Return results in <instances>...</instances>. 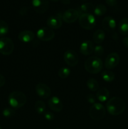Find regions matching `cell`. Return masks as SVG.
I'll use <instances>...</instances> for the list:
<instances>
[{
	"label": "cell",
	"instance_id": "cell-26",
	"mask_svg": "<svg viewBox=\"0 0 128 129\" xmlns=\"http://www.w3.org/2000/svg\"><path fill=\"white\" fill-rule=\"evenodd\" d=\"M9 26L6 21L0 20V37H3L8 33Z\"/></svg>",
	"mask_w": 128,
	"mask_h": 129
},
{
	"label": "cell",
	"instance_id": "cell-1",
	"mask_svg": "<svg viewBox=\"0 0 128 129\" xmlns=\"http://www.w3.org/2000/svg\"><path fill=\"white\" fill-rule=\"evenodd\" d=\"M106 108L109 114L117 116L124 112L125 109V103L122 98L113 97L107 102Z\"/></svg>",
	"mask_w": 128,
	"mask_h": 129
},
{
	"label": "cell",
	"instance_id": "cell-8",
	"mask_svg": "<svg viewBox=\"0 0 128 129\" xmlns=\"http://www.w3.org/2000/svg\"><path fill=\"white\" fill-rule=\"evenodd\" d=\"M120 62V56L116 52H112L109 54L105 59L104 66L108 70L114 69L119 64Z\"/></svg>",
	"mask_w": 128,
	"mask_h": 129
},
{
	"label": "cell",
	"instance_id": "cell-20",
	"mask_svg": "<svg viewBox=\"0 0 128 129\" xmlns=\"http://www.w3.org/2000/svg\"><path fill=\"white\" fill-rule=\"evenodd\" d=\"M94 6L93 4L90 3H84L79 8V10H78L80 13V15L82 14L85 13H91L94 12Z\"/></svg>",
	"mask_w": 128,
	"mask_h": 129
},
{
	"label": "cell",
	"instance_id": "cell-30",
	"mask_svg": "<svg viewBox=\"0 0 128 129\" xmlns=\"http://www.w3.org/2000/svg\"><path fill=\"white\" fill-rule=\"evenodd\" d=\"M44 117H45V119L48 121H51L55 118L53 113L50 112H45L44 113Z\"/></svg>",
	"mask_w": 128,
	"mask_h": 129
},
{
	"label": "cell",
	"instance_id": "cell-36",
	"mask_svg": "<svg viewBox=\"0 0 128 129\" xmlns=\"http://www.w3.org/2000/svg\"><path fill=\"white\" fill-rule=\"evenodd\" d=\"M61 2L65 5H69V4H70V0H61Z\"/></svg>",
	"mask_w": 128,
	"mask_h": 129
},
{
	"label": "cell",
	"instance_id": "cell-15",
	"mask_svg": "<svg viewBox=\"0 0 128 129\" xmlns=\"http://www.w3.org/2000/svg\"><path fill=\"white\" fill-rule=\"evenodd\" d=\"M103 28L108 31H112L115 30L116 27V22L114 18L112 16H106L102 21Z\"/></svg>",
	"mask_w": 128,
	"mask_h": 129
},
{
	"label": "cell",
	"instance_id": "cell-29",
	"mask_svg": "<svg viewBox=\"0 0 128 129\" xmlns=\"http://www.w3.org/2000/svg\"><path fill=\"white\" fill-rule=\"evenodd\" d=\"M15 112L14 111L13 109L10 108H5V110H3V115L4 117H11L15 115Z\"/></svg>",
	"mask_w": 128,
	"mask_h": 129
},
{
	"label": "cell",
	"instance_id": "cell-25",
	"mask_svg": "<svg viewBox=\"0 0 128 129\" xmlns=\"http://www.w3.org/2000/svg\"><path fill=\"white\" fill-rule=\"evenodd\" d=\"M107 11V8L105 5H102V4H100L98 5L97 6H95L94 8V13L95 15L97 16H102L104 14L106 13Z\"/></svg>",
	"mask_w": 128,
	"mask_h": 129
},
{
	"label": "cell",
	"instance_id": "cell-12",
	"mask_svg": "<svg viewBox=\"0 0 128 129\" xmlns=\"http://www.w3.org/2000/svg\"><path fill=\"white\" fill-rule=\"evenodd\" d=\"M36 93L42 99H47L51 95V89L44 83H39L35 88Z\"/></svg>",
	"mask_w": 128,
	"mask_h": 129
},
{
	"label": "cell",
	"instance_id": "cell-23",
	"mask_svg": "<svg viewBox=\"0 0 128 129\" xmlns=\"http://www.w3.org/2000/svg\"><path fill=\"white\" fill-rule=\"evenodd\" d=\"M87 86L92 91H96L99 89V83L94 78H90L87 81Z\"/></svg>",
	"mask_w": 128,
	"mask_h": 129
},
{
	"label": "cell",
	"instance_id": "cell-16",
	"mask_svg": "<svg viewBox=\"0 0 128 129\" xmlns=\"http://www.w3.org/2000/svg\"><path fill=\"white\" fill-rule=\"evenodd\" d=\"M48 26L51 29L60 28L62 25V20L58 16H51L46 21Z\"/></svg>",
	"mask_w": 128,
	"mask_h": 129
},
{
	"label": "cell",
	"instance_id": "cell-38",
	"mask_svg": "<svg viewBox=\"0 0 128 129\" xmlns=\"http://www.w3.org/2000/svg\"><path fill=\"white\" fill-rule=\"evenodd\" d=\"M55 129H61V128H55Z\"/></svg>",
	"mask_w": 128,
	"mask_h": 129
},
{
	"label": "cell",
	"instance_id": "cell-35",
	"mask_svg": "<svg viewBox=\"0 0 128 129\" xmlns=\"http://www.w3.org/2000/svg\"><path fill=\"white\" fill-rule=\"evenodd\" d=\"M122 43L123 44H124V46L128 49V37H124V39H122Z\"/></svg>",
	"mask_w": 128,
	"mask_h": 129
},
{
	"label": "cell",
	"instance_id": "cell-3",
	"mask_svg": "<svg viewBox=\"0 0 128 129\" xmlns=\"http://www.w3.org/2000/svg\"><path fill=\"white\" fill-rule=\"evenodd\" d=\"M27 98L23 93L19 91L12 92L9 95L8 103L12 108L18 109L23 107L26 103Z\"/></svg>",
	"mask_w": 128,
	"mask_h": 129
},
{
	"label": "cell",
	"instance_id": "cell-39",
	"mask_svg": "<svg viewBox=\"0 0 128 129\" xmlns=\"http://www.w3.org/2000/svg\"><path fill=\"white\" fill-rule=\"evenodd\" d=\"M0 129H2V128L1 127V126H0Z\"/></svg>",
	"mask_w": 128,
	"mask_h": 129
},
{
	"label": "cell",
	"instance_id": "cell-10",
	"mask_svg": "<svg viewBox=\"0 0 128 129\" xmlns=\"http://www.w3.org/2000/svg\"><path fill=\"white\" fill-rule=\"evenodd\" d=\"M80 16L79 11L75 9H69L63 13L62 19L67 23H72L78 20Z\"/></svg>",
	"mask_w": 128,
	"mask_h": 129
},
{
	"label": "cell",
	"instance_id": "cell-11",
	"mask_svg": "<svg viewBox=\"0 0 128 129\" xmlns=\"http://www.w3.org/2000/svg\"><path fill=\"white\" fill-rule=\"evenodd\" d=\"M31 3L34 10L40 14L46 12L49 7L48 0H32Z\"/></svg>",
	"mask_w": 128,
	"mask_h": 129
},
{
	"label": "cell",
	"instance_id": "cell-17",
	"mask_svg": "<svg viewBox=\"0 0 128 129\" xmlns=\"http://www.w3.org/2000/svg\"><path fill=\"white\" fill-rule=\"evenodd\" d=\"M35 34L30 30H24L18 35V39L23 43H29L35 39Z\"/></svg>",
	"mask_w": 128,
	"mask_h": 129
},
{
	"label": "cell",
	"instance_id": "cell-33",
	"mask_svg": "<svg viewBox=\"0 0 128 129\" xmlns=\"http://www.w3.org/2000/svg\"><path fill=\"white\" fill-rule=\"evenodd\" d=\"M5 83H6V80H5V77L2 74H0V88L3 86L5 84Z\"/></svg>",
	"mask_w": 128,
	"mask_h": 129
},
{
	"label": "cell",
	"instance_id": "cell-40",
	"mask_svg": "<svg viewBox=\"0 0 128 129\" xmlns=\"http://www.w3.org/2000/svg\"><path fill=\"white\" fill-rule=\"evenodd\" d=\"M82 1H86V0H82Z\"/></svg>",
	"mask_w": 128,
	"mask_h": 129
},
{
	"label": "cell",
	"instance_id": "cell-2",
	"mask_svg": "<svg viewBox=\"0 0 128 129\" xmlns=\"http://www.w3.org/2000/svg\"><path fill=\"white\" fill-rule=\"evenodd\" d=\"M104 64L101 59L96 56H92L88 58L85 62L84 68L90 74H97L101 71Z\"/></svg>",
	"mask_w": 128,
	"mask_h": 129
},
{
	"label": "cell",
	"instance_id": "cell-13",
	"mask_svg": "<svg viewBox=\"0 0 128 129\" xmlns=\"http://www.w3.org/2000/svg\"><path fill=\"white\" fill-rule=\"evenodd\" d=\"M94 45L91 40H87L83 42L80 46V52L84 55H89L94 52Z\"/></svg>",
	"mask_w": 128,
	"mask_h": 129
},
{
	"label": "cell",
	"instance_id": "cell-37",
	"mask_svg": "<svg viewBox=\"0 0 128 129\" xmlns=\"http://www.w3.org/2000/svg\"><path fill=\"white\" fill-rule=\"evenodd\" d=\"M51 1H58V0H51Z\"/></svg>",
	"mask_w": 128,
	"mask_h": 129
},
{
	"label": "cell",
	"instance_id": "cell-4",
	"mask_svg": "<svg viewBox=\"0 0 128 129\" xmlns=\"http://www.w3.org/2000/svg\"><path fill=\"white\" fill-rule=\"evenodd\" d=\"M79 23L82 28L90 30L94 28L96 24L95 16L91 13L82 14L79 18Z\"/></svg>",
	"mask_w": 128,
	"mask_h": 129
},
{
	"label": "cell",
	"instance_id": "cell-24",
	"mask_svg": "<svg viewBox=\"0 0 128 129\" xmlns=\"http://www.w3.org/2000/svg\"><path fill=\"white\" fill-rule=\"evenodd\" d=\"M35 109L38 114H44L46 109L45 102L41 100H38L35 102Z\"/></svg>",
	"mask_w": 128,
	"mask_h": 129
},
{
	"label": "cell",
	"instance_id": "cell-27",
	"mask_svg": "<svg viewBox=\"0 0 128 129\" xmlns=\"http://www.w3.org/2000/svg\"><path fill=\"white\" fill-rule=\"evenodd\" d=\"M70 74V71L67 68H61L58 72V75L61 79H65L68 78Z\"/></svg>",
	"mask_w": 128,
	"mask_h": 129
},
{
	"label": "cell",
	"instance_id": "cell-34",
	"mask_svg": "<svg viewBox=\"0 0 128 129\" xmlns=\"http://www.w3.org/2000/svg\"><path fill=\"white\" fill-rule=\"evenodd\" d=\"M28 11V8L26 7H23L21 8V9L19 11V13H20V15H25L26 13H27Z\"/></svg>",
	"mask_w": 128,
	"mask_h": 129
},
{
	"label": "cell",
	"instance_id": "cell-32",
	"mask_svg": "<svg viewBox=\"0 0 128 129\" xmlns=\"http://www.w3.org/2000/svg\"><path fill=\"white\" fill-rule=\"evenodd\" d=\"M105 2L109 6L113 7V6H115L117 5V0H105Z\"/></svg>",
	"mask_w": 128,
	"mask_h": 129
},
{
	"label": "cell",
	"instance_id": "cell-31",
	"mask_svg": "<svg viewBox=\"0 0 128 129\" xmlns=\"http://www.w3.org/2000/svg\"><path fill=\"white\" fill-rule=\"evenodd\" d=\"M96 97L92 94H87L86 96V100L87 102L92 103V104H94L95 103V100H96Z\"/></svg>",
	"mask_w": 128,
	"mask_h": 129
},
{
	"label": "cell",
	"instance_id": "cell-14",
	"mask_svg": "<svg viewBox=\"0 0 128 129\" xmlns=\"http://www.w3.org/2000/svg\"><path fill=\"white\" fill-rule=\"evenodd\" d=\"M48 104L51 110L59 112L63 109V103L60 99L56 96H52L48 101Z\"/></svg>",
	"mask_w": 128,
	"mask_h": 129
},
{
	"label": "cell",
	"instance_id": "cell-28",
	"mask_svg": "<svg viewBox=\"0 0 128 129\" xmlns=\"http://www.w3.org/2000/svg\"><path fill=\"white\" fill-rule=\"evenodd\" d=\"M94 54H95V56L99 57L102 56V55L104 54V48L100 45H96V46L94 47Z\"/></svg>",
	"mask_w": 128,
	"mask_h": 129
},
{
	"label": "cell",
	"instance_id": "cell-18",
	"mask_svg": "<svg viewBox=\"0 0 128 129\" xmlns=\"http://www.w3.org/2000/svg\"><path fill=\"white\" fill-rule=\"evenodd\" d=\"M110 95L109 90L105 88H101L97 90L96 94V98L99 102H104L108 100Z\"/></svg>",
	"mask_w": 128,
	"mask_h": 129
},
{
	"label": "cell",
	"instance_id": "cell-9",
	"mask_svg": "<svg viewBox=\"0 0 128 129\" xmlns=\"http://www.w3.org/2000/svg\"><path fill=\"white\" fill-rule=\"evenodd\" d=\"M63 59L65 62L69 66L74 67L79 62V56L75 51L73 50H68L64 53Z\"/></svg>",
	"mask_w": 128,
	"mask_h": 129
},
{
	"label": "cell",
	"instance_id": "cell-5",
	"mask_svg": "<svg viewBox=\"0 0 128 129\" xmlns=\"http://www.w3.org/2000/svg\"><path fill=\"white\" fill-rule=\"evenodd\" d=\"M106 113L105 107L101 103H95L89 109V115L94 120H100L104 118Z\"/></svg>",
	"mask_w": 128,
	"mask_h": 129
},
{
	"label": "cell",
	"instance_id": "cell-7",
	"mask_svg": "<svg viewBox=\"0 0 128 129\" xmlns=\"http://www.w3.org/2000/svg\"><path fill=\"white\" fill-rule=\"evenodd\" d=\"M39 40L44 42L50 41L55 37V32L53 29L49 27H42L39 29L36 33Z\"/></svg>",
	"mask_w": 128,
	"mask_h": 129
},
{
	"label": "cell",
	"instance_id": "cell-22",
	"mask_svg": "<svg viewBox=\"0 0 128 129\" xmlns=\"http://www.w3.org/2000/svg\"><path fill=\"white\" fill-rule=\"evenodd\" d=\"M102 78L103 80L107 83H110L113 81L115 79V74L112 71L110 70H105L102 73Z\"/></svg>",
	"mask_w": 128,
	"mask_h": 129
},
{
	"label": "cell",
	"instance_id": "cell-19",
	"mask_svg": "<svg viewBox=\"0 0 128 129\" xmlns=\"http://www.w3.org/2000/svg\"><path fill=\"white\" fill-rule=\"evenodd\" d=\"M105 34L103 30H97L93 35V41L96 44H100L105 39Z\"/></svg>",
	"mask_w": 128,
	"mask_h": 129
},
{
	"label": "cell",
	"instance_id": "cell-6",
	"mask_svg": "<svg viewBox=\"0 0 128 129\" xmlns=\"http://www.w3.org/2000/svg\"><path fill=\"white\" fill-rule=\"evenodd\" d=\"M15 45L13 40L8 37H1L0 39V53L3 55H9L14 50Z\"/></svg>",
	"mask_w": 128,
	"mask_h": 129
},
{
	"label": "cell",
	"instance_id": "cell-21",
	"mask_svg": "<svg viewBox=\"0 0 128 129\" xmlns=\"http://www.w3.org/2000/svg\"><path fill=\"white\" fill-rule=\"evenodd\" d=\"M119 31L122 35H128V18L122 19L119 23Z\"/></svg>",
	"mask_w": 128,
	"mask_h": 129
}]
</instances>
